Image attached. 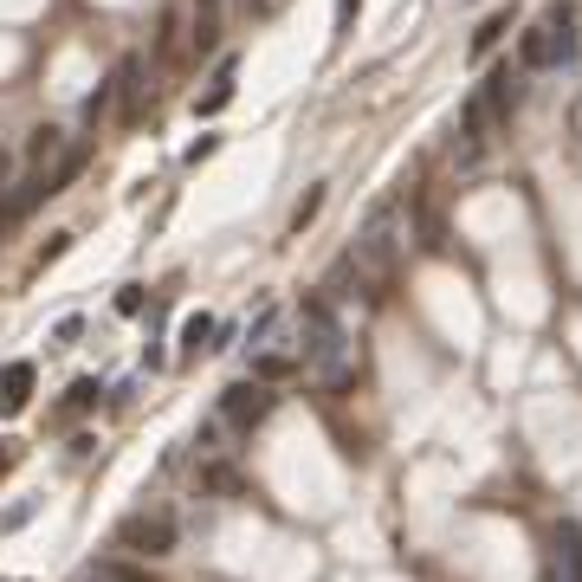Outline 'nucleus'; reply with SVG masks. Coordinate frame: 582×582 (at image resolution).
I'll list each match as a JSON object with an SVG mask.
<instances>
[{"instance_id": "1", "label": "nucleus", "mask_w": 582, "mask_h": 582, "mask_svg": "<svg viewBox=\"0 0 582 582\" xmlns=\"http://www.w3.org/2000/svg\"><path fill=\"white\" fill-rule=\"evenodd\" d=\"M304 324H311V369L324 376L330 388H350V337H343V324L330 317V304L324 298H311L304 304Z\"/></svg>"}, {"instance_id": "2", "label": "nucleus", "mask_w": 582, "mask_h": 582, "mask_svg": "<svg viewBox=\"0 0 582 582\" xmlns=\"http://www.w3.org/2000/svg\"><path fill=\"white\" fill-rule=\"evenodd\" d=\"M175 537H182L175 511H136V518H123L117 544H123V550H136V557H169Z\"/></svg>"}, {"instance_id": "3", "label": "nucleus", "mask_w": 582, "mask_h": 582, "mask_svg": "<svg viewBox=\"0 0 582 582\" xmlns=\"http://www.w3.org/2000/svg\"><path fill=\"white\" fill-rule=\"evenodd\" d=\"M350 259L363 272H376V279H388V266H395V201H382L376 214H369V227H363V240H356Z\"/></svg>"}, {"instance_id": "4", "label": "nucleus", "mask_w": 582, "mask_h": 582, "mask_svg": "<svg viewBox=\"0 0 582 582\" xmlns=\"http://www.w3.org/2000/svg\"><path fill=\"white\" fill-rule=\"evenodd\" d=\"M272 401H279V395H272V382H233L227 395H220V421L246 434V427H259L272 414Z\"/></svg>"}, {"instance_id": "5", "label": "nucleus", "mask_w": 582, "mask_h": 582, "mask_svg": "<svg viewBox=\"0 0 582 582\" xmlns=\"http://www.w3.org/2000/svg\"><path fill=\"white\" fill-rule=\"evenodd\" d=\"M557 59H570V52H563V39H557V26H550V20L531 26V33L518 39V65H524V72H550Z\"/></svg>"}, {"instance_id": "6", "label": "nucleus", "mask_w": 582, "mask_h": 582, "mask_svg": "<svg viewBox=\"0 0 582 582\" xmlns=\"http://www.w3.org/2000/svg\"><path fill=\"white\" fill-rule=\"evenodd\" d=\"M110 85H117V117L136 123V117H143V59H123Z\"/></svg>"}, {"instance_id": "7", "label": "nucleus", "mask_w": 582, "mask_h": 582, "mask_svg": "<svg viewBox=\"0 0 582 582\" xmlns=\"http://www.w3.org/2000/svg\"><path fill=\"white\" fill-rule=\"evenodd\" d=\"M33 401V363H7L0 369V414H20Z\"/></svg>"}, {"instance_id": "8", "label": "nucleus", "mask_w": 582, "mask_h": 582, "mask_svg": "<svg viewBox=\"0 0 582 582\" xmlns=\"http://www.w3.org/2000/svg\"><path fill=\"white\" fill-rule=\"evenodd\" d=\"M233 104V59L227 65H220V72H214V85H207L201 97H194V117H220V110H227Z\"/></svg>"}, {"instance_id": "9", "label": "nucleus", "mask_w": 582, "mask_h": 582, "mask_svg": "<svg viewBox=\"0 0 582 582\" xmlns=\"http://www.w3.org/2000/svg\"><path fill=\"white\" fill-rule=\"evenodd\" d=\"M85 162H91V143L65 149V156H59V169H46V194H65V188L78 182V169H85Z\"/></svg>"}, {"instance_id": "10", "label": "nucleus", "mask_w": 582, "mask_h": 582, "mask_svg": "<svg viewBox=\"0 0 582 582\" xmlns=\"http://www.w3.org/2000/svg\"><path fill=\"white\" fill-rule=\"evenodd\" d=\"M220 46V0H194V52Z\"/></svg>"}, {"instance_id": "11", "label": "nucleus", "mask_w": 582, "mask_h": 582, "mask_svg": "<svg viewBox=\"0 0 582 582\" xmlns=\"http://www.w3.org/2000/svg\"><path fill=\"white\" fill-rule=\"evenodd\" d=\"M207 337H214V317H207V311L182 317V356H201V350H207Z\"/></svg>"}, {"instance_id": "12", "label": "nucleus", "mask_w": 582, "mask_h": 582, "mask_svg": "<svg viewBox=\"0 0 582 582\" xmlns=\"http://www.w3.org/2000/svg\"><path fill=\"white\" fill-rule=\"evenodd\" d=\"M505 33H511V7H498L492 20H485L479 33H473V59H485V52H492V46H498V39H505Z\"/></svg>"}, {"instance_id": "13", "label": "nucleus", "mask_w": 582, "mask_h": 582, "mask_svg": "<svg viewBox=\"0 0 582 582\" xmlns=\"http://www.w3.org/2000/svg\"><path fill=\"white\" fill-rule=\"evenodd\" d=\"M557 550H563V563H570V582H582V524H563Z\"/></svg>"}, {"instance_id": "14", "label": "nucleus", "mask_w": 582, "mask_h": 582, "mask_svg": "<svg viewBox=\"0 0 582 582\" xmlns=\"http://www.w3.org/2000/svg\"><path fill=\"white\" fill-rule=\"evenodd\" d=\"M291 369H298V363H291V356H272V350H266V356H259V363H253V382H285Z\"/></svg>"}, {"instance_id": "15", "label": "nucleus", "mask_w": 582, "mask_h": 582, "mask_svg": "<svg viewBox=\"0 0 582 582\" xmlns=\"http://www.w3.org/2000/svg\"><path fill=\"white\" fill-rule=\"evenodd\" d=\"M317 214H324V188H311V194H304L298 207H291V233H304V227H311Z\"/></svg>"}, {"instance_id": "16", "label": "nucleus", "mask_w": 582, "mask_h": 582, "mask_svg": "<svg viewBox=\"0 0 582 582\" xmlns=\"http://www.w3.org/2000/svg\"><path fill=\"white\" fill-rule=\"evenodd\" d=\"M201 492H240V473L233 466H201Z\"/></svg>"}, {"instance_id": "17", "label": "nucleus", "mask_w": 582, "mask_h": 582, "mask_svg": "<svg viewBox=\"0 0 582 582\" xmlns=\"http://www.w3.org/2000/svg\"><path fill=\"white\" fill-rule=\"evenodd\" d=\"M46 156H59V130H33V143H26V162H46Z\"/></svg>"}, {"instance_id": "18", "label": "nucleus", "mask_w": 582, "mask_h": 582, "mask_svg": "<svg viewBox=\"0 0 582 582\" xmlns=\"http://www.w3.org/2000/svg\"><path fill=\"white\" fill-rule=\"evenodd\" d=\"M97 395H104V388H97V382L85 376V382H72V395H65V408H72V414H85V408H97Z\"/></svg>"}, {"instance_id": "19", "label": "nucleus", "mask_w": 582, "mask_h": 582, "mask_svg": "<svg viewBox=\"0 0 582 582\" xmlns=\"http://www.w3.org/2000/svg\"><path fill=\"white\" fill-rule=\"evenodd\" d=\"M356 13H363V0H337V33H330V39H337V46H343V39H350Z\"/></svg>"}, {"instance_id": "20", "label": "nucleus", "mask_w": 582, "mask_h": 582, "mask_svg": "<svg viewBox=\"0 0 582 582\" xmlns=\"http://www.w3.org/2000/svg\"><path fill=\"white\" fill-rule=\"evenodd\" d=\"M143 304H149L143 285H123V291H117V311H123V317H143Z\"/></svg>"}, {"instance_id": "21", "label": "nucleus", "mask_w": 582, "mask_h": 582, "mask_svg": "<svg viewBox=\"0 0 582 582\" xmlns=\"http://www.w3.org/2000/svg\"><path fill=\"white\" fill-rule=\"evenodd\" d=\"M65 253H72V233H52V240L39 246V266H52V259H65Z\"/></svg>"}, {"instance_id": "22", "label": "nucleus", "mask_w": 582, "mask_h": 582, "mask_svg": "<svg viewBox=\"0 0 582 582\" xmlns=\"http://www.w3.org/2000/svg\"><path fill=\"white\" fill-rule=\"evenodd\" d=\"M285 0H246V13H279Z\"/></svg>"}, {"instance_id": "23", "label": "nucleus", "mask_w": 582, "mask_h": 582, "mask_svg": "<svg viewBox=\"0 0 582 582\" xmlns=\"http://www.w3.org/2000/svg\"><path fill=\"white\" fill-rule=\"evenodd\" d=\"M7 466H13V440H0V473H7Z\"/></svg>"}, {"instance_id": "24", "label": "nucleus", "mask_w": 582, "mask_h": 582, "mask_svg": "<svg viewBox=\"0 0 582 582\" xmlns=\"http://www.w3.org/2000/svg\"><path fill=\"white\" fill-rule=\"evenodd\" d=\"M91 582H123V570H97V576H91Z\"/></svg>"}]
</instances>
